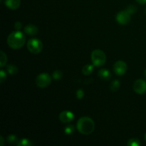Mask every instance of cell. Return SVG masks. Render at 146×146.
Masks as SVG:
<instances>
[{
	"mask_svg": "<svg viewBox=\"0 0 146 146\" xmlns=\"http://www.w3.org/2000/svg\"><path fill=\"white\" fill-rule=\"evenodd\" d=\"M76 95V98L78 99H82L84 96V91L82 88H79L77 90Z\"/></svg>",
	"mask_w": 146,
	"mask_h": 146,
	"instance_id": "23",
	"label": "cell"
},
{
	"mask_svg": "<svg viewBox=\"0 0 146 146\" xmlns=\"http://www.w3.org/2000/svg\"><path fill=\"white\" fill-rule=\"evenodd\" d=\"M17 146H31L32 145V143L31 141L27 138H23V139L19 140L17 144Z\"/></svg>",
	"mask_w": 146,
	"mask_h": 146,
	"instance_id": "18",
	"label": "cell"
},
{
	"mask_svg": "<svg viewBox=\"0 0 146 146\" xmlns=\"http://www.w3.org/2000/svg\"><path fill=\"white\" fill-rule=\"evenodd\" d=\"M113 71L118 76H123L127 71V64L122 60L117 61L113 65Z\"/></svg>",
	"mask_w": 146,
	"mask_h": 146,
	"instance_id": "7",
	"label": "cell"
},
{
	"mask_svg": "<svg viewBox=\"0 0 146 146\" xmlns=\"http://www.w3.org/2000/svg\"><path fill=\"white\" fill-rule=\"evenodd\" d=\"M98 76L100 78L104 80V81L110 80L112 77V74H111V71L109 70L106 69V68H102V69L100 70L98 73Z\"/></svg>",
	"mask_w": 146,
	"mask_h": 146,
	"instance_id": "12",
	"label": "cell"
},
{
	"mask_svg": "<svg viewBox=\"0 0 146 146\" xmlns=\"http://www.w3.org/2000/svg\"><path fill=\"white\" fill-rule=\"evenodd\" d=\"M136 1L138 3H139L140 4H146V0H136Z\"/></svg>",
	"mask_w": 146,
	"mask_h": 146,
	"instance_id": "27",
	"label": "cell"
},
{
	"mask_svg": "<svg viewBox=\"0 0 146 146\" xmlns=\"http://www.w3.org/2000/svg\"><path fill=\"white\" fill-rule=\"evenodd\" d=\"M133 90L136 94L142 95L146 92V81L143 79H138L134 82Z\"/></svg>",
	"mask_w": 146,
	"mask_h": 146,
	"instance_id": "8",
	"label": "cell"
},
{
	"mask_svg": "<svg viewBox=\"0 0 146 146\" xmlns=\"http://www.w3.org/2000/svg\"><path fill=\"white\" fill-rule=\"evenodd\" d=\"M29 51L34 54H38L42 51L43 44L41 40L36 38H31L28 41L27 44Z\"/></svg>",
	"mask_w": 146,
	"mask_h": 146,
	"instance_id": "4",
	"label": "cell"
},
{
	"mask_svg": "<svg viewBox=\"0 0 146 146\" xmlns=\"http://www.w3.org/2000/svg\"><path fill=\"white\" fill-rule=\"evenodd\" d=\"M74 131H75L74 126L73 125H71V124H70V125H68L66 127L65 129H64V133H65L66 135H71V134L74 132Z\"/></svg>",
	"mask_w": 146,
	"mask_h": 146,
	"instance_id": "21",
	"label": "cell"
},
{
	"mask_svg": "<svg viewBox=\"0 0 146 146\" xmlns=\"http://www.w3.org/2000/svg\"><path fill=\"white\" fill-rule=\"evenodd\" d=\"M7 71L10 75H14L18 72V68L14 64H9L7 67Z\"/></svg>",
	"mask_w": 146,
	"mask_h": 146,
	"instance_id": "14",
	"label": "cell"
},
{
	"mask_svg": "<svg viewBox=\"0 0 146 146\" xmlns=\"http://www.w3.org/2000/svg\"><path fill=\"white\" fill-rule=\"evenodd\" d=\"M24 30L26 34L30 36L36 35V34H38V29L36 26L34 25V24H28V25H27L24 27Z\"/></svg>",
	"mask_w": 146,
	"mask_h": 146,
	"instance_id": "11",
	"label": "cell"
},
{
	"mask_svg": "<svg viewBox=\"0 0 146 146\" xmlns=\"http://www.w3.org/2000/svg\"><path fill=\"white\" fill-rule=\"evenodd\" d=\"M75 118V115L70 111H64L60 113L59 120L64 123H68L71 122Z\"/></svg>",
	"mask_w": 146,
	"mask_h": 146,
	"instance_id": "9",
	"label": "cell"
},
{
	"mask_svg": "<svg viewBox=\"0 0 146 146\" xmlns=\"http://www.w3.org/2000/svg\"><path fill=\"white\" fill-rule=\"evenodd\" d=\"M94 64H86L82 68V74L85 76H88L93 73L94 70Z\"/></svg>",
	"mask_w": 146,
	"mask_h": 146,
	"instance_id": "13",
	"label": "cell"
},
{
	"mask_svg": "<svg viewBox=\"0 0 146 146\" xmlns=\"http://www.w3.org/2000/svg\"><path fill=\"white\" fill-rule=\"evenodd\" d=\"M141 141L137 138H131L128 140L127 145L128 146H140L141 145Z\"/></svg>",
	"mask_w": 146,
	"mask_h": 146,
	"instance_id": "19",
	"label": "cell"
},
{
	"mask_svg": "<svg viewBox=\"0 0 146 146\" xmlns=\"http://www.w3.org/2000/svg\"><path fill=\"white\" fill-rule=\"evenodd\" d=\"M63 76V73L62 71L60 70H56L53 72L52 74V78L54 80H59L62 78Z\"/></svg>",
	"mask_w": 146,
	"mask_h": 146,
	"instance_id": "20",
	"label": "cell"
},
{
	"mask_svg": "<svg viewBox=\"0 0 146 146\" xmlns=\"http://www.w3.org/2000/svg\"><path fill=\"white\" fill-rule=\"evenodd\" d=\"M91 61L95 66L100 67L104 65L106 61V56L101 49H95L91 53Z\"/></svg>",
	"mask_w": 146,
	"mask_h": 146,
	"instance_id": "3",
	"label": "cell"
},
{
	"mask_svg": "<svg viewBox=\"0 0 146 146\" xmlns=\"http://www.w3.org/2000/svg\"><path fill=\"white\" fill-rule=\"evenodd\" d=\"M6 79H7V73L4 70L1 69L0 71V83L3 84Z\"/></svg>",
	"mask_w": 146,
	"mask_h": 146,
	"instance_id": "22",
	"label": "cell"
},
{
	"mask_svg": "<svg viewBox=\"0 0 146 146\" xmlns=\"http://www.w3.org/2000/svg\"><path fill=\"white\" fill-rule=\"evenodd\" d=\"M7 141L9 143L16 144V145H17V143H18V141H19V140L18 139V137H17V135H14V134H11V135H9L7 136Z\"/></svg>",
	"mask_w": 146,
	"mask_h": 146,
	"instance_id": "16",
	"label": "cell"
},
{
	"mask_svg": "<svg viewBox=\"0 0 146 146\" xmlns=\"http://www.w3.org/2000/svg\"><path fill=\"white\" fill-rule=\"evenodd\" d=\"M21 27H22V24L20 21H17L14 24V28H15L16 30H19L21 28Z\"/></svg>",
	"mask_w": 146,
	"mask_h": 146,
	"instance_id": "25",
	"label": "cell"
},
{
	"mask_svg": "<svg viewBox=\"0 0 146 146\" xmlns=\"http://www.w3.org/2000/svg\"><path fill=\"white\" fill-rule=\"evenodd\" d=\"M76 128L78 132L83 135H90L95 129V123L89 117H81L77 121Z\"/></svg>",
	"mask_w": 146,
	"mask_h": 146,
	"instance_id": "2",
	"label": "cell"
},
{
	"mask_svg": "<svg viewBox=\"0 0 146 146\" xmlns=\"http://www.w3.org/2000/svg\"><path fill=\"white\" fill-rule=\"evenodd\" d=\"M145 141H146V133H145Z\"/></svg>",
	"mask_w": 146,
	"mask_h": 146,
	"instance_id": "29",
	"label": "cell"
},
{
	"mask_svg": "<svg viewBox=\"0 0 146 146\" xmlns=\"http://www.w3.org/2000/svg\"><path fill=\"white\" fill-rule=\"evenodd\" d=\"M145 13H146V9H145Z\"/></svg>",
	"mask_w": 146,
	"mask_h": 146,
	"instance_id": "30",
	"label": "cell"
},
{
	"mask_svg": "<svg viewBox=\"0 0 146 146\" xmlns=\"http://www.w3.org/2000/svg\"><path fill=\"white\" fill-rule=\"evenodd\" d=\"M4 138H3L2 135H1V136H0V145L3 146V145H4Z\"/></svg>",
	"mask_w": 146,
	"mask_h": 146,
	"instance_id": "26",
	"label": "cell"
},
{
	"mask_svg": "<svg viewBox=\"0 0 146 146\" xmlns=\"http://www.w3.org/2000/svg\"><path fill=\"white\" fill-rule=\"evenodd\" d=\"M51 82V76L46 73H42L36 78V84L38 88H44L48 86Z\"/></svg>",
	"mask_w": 146,
	"mask_h": 146,
	"instance_id": "5",
	"label": "cell"
},
{
	"mask_svg": "<svg viewBox=\"0 0 146 146\" xmlns=\"http://www.w3.org/2000/svg\"><path fill=\"white\" fill-rule=\"evenodd\" d=\"M26 42V36L24 34L19 30L13 31L7 38V44L11 48L17 50L23 47Z\"/></svg>",
	"mask_w": 146,
	"mask_h": 146,
	"instance_id": "1",
	"label": "cell"
},
{
	"mask_svg": "<svg viewBox=\"0 0 146 146\" xmlns=\"http://www.w3.org/2000/svg\"><path fill=\"white\" fill-rule=\"evenodd\" d=\"M115 19L118 24H121V25H125L131 21V14L127 10L121 11L117 14Z\"/></svg>",
	"mask_w": 146,
	"mask_h": 146,
	"instance_id": "6",
	"label": "cell"
},
{
	"mask_svg": "<svg viewBox=\"0 0 146 146\" xmlns=\"http://www.w3.org/2000/svg\"><path fill=\"white\" fill-rule=\"evenodd\" d=\"M0 54H1V55H0V67L3 68L6 65V64H7V54L3 51H0Z\"/></svg>",
	"mask_w": 146,
	"mask_h": 146,
	"instance_id": "15",
	"label": "cell"
},
{
	"mask_svg": "<svg viewBox=\"0 0 146 146\" xmlns=\"http://www.w3.org/2000/svg\"><path fill=\"white\" fill-rule=\"evenodd\" d=\"M126 10L128 11V12L130 13V14H134V13H135V11H137V8L135 7V6L130 5V6H128V7H127Z\"/></svg>",
	"mask_w": 146,
	"mask_h": 146,
	"instance_id": "24",
	"label": "cell"
},
{
	"mask_svg": "<svg viewBox=\"0 0 146 146\" xmlns=\"http://www.w3.org/2000/svg\"><path fill=\"white\" fill-rule=\"evenodd\" d=\"M144 76H145V78H146V70L145 71V72H144Z\"/></svg>",
	"mask_w": 146,
	"mask_h": 146,
	"instance_id": "28",
	"label": "cell"
},
{
	"mask_svg": "<svg viewBox=\"0 0 146 146\" xmlns=\"http://www.w3.org/2000/svg\"><path fill=\"white\" fill-rule=\"evenodd\" d=\"M120 86H121V84H120V81L118 80H114L112 81L111 84V86L110 88L112 91H117L119 89Z\"/></svg>",
	"mask_w": 146,
	"mask_h": 146,
	"instance_id": "17",
	"label": "cell"
},
{
	"mask_svg": "<svg viewBox=\"0 0 146 146\" xmlns=\"http://www.w3.org/2000/svg\"><path fill=\"white\" fill-rule=\"evenodd\" d=\"M4 4L7 8L11 10H16L20 7L21 0H4Z\"/></svg>",
	"mask_w": 146,
	"mask_h": 146,
	"instance_id": "10",
	"label": "cell"
}]
</instances>
